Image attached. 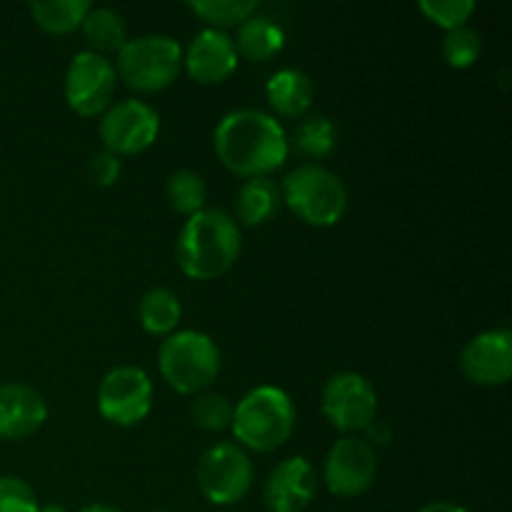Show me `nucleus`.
Returning <instances> with one entry per match:
<instances>
[{
	"mask_svg": "<svg viewBox=\"0 0 512 512\" xmlns=\"http://www.w3.org/2000/svg\"><path fill=\"white\" fill-rule=\"evenodd\" d=\"M193 420L198 428L218 433L233 423V405L220 393H200L193 403Z\"/></svg>",
	"mask_w": 512,
	"mask_h": 512,
	"instance_id": "cd10ccee",
	"label": "nucleus"
},
{
	"mask_svg": "<svg viewBox=\"0 0 512 512\" xmlns=\"http://www.w3.org/2000/svg\"><path fill=\"white\" fill-rule=\"evenodd\" d=\"M38 512H68V508H63V505H45V508H38Z\"/></svg>",
	"mask_w": 512,
	"mask_h": 512,
	"instance_id": "473e14b6",
	"label": "nucleus"
},
{
	"mask_svg": "<svg viewBox=\"0 0 512 512\" xmlns=\"http://www.w3.org/2000/svg\"><path fill=\"white\" fill-rule=\"evenodd\" d=\"M378 475V455L375 448L363 438H340L328 450L323 468L325 488L338 498H358L368 493Z\"/></svg>",
	"mask_w": 512,
	"mask_h": 512,
	"instance_id": "f8f14e48",
	"label": "nucleus"
},
{
	"mask_svg": "<svg viewBox=\"0 0 512 512\" xmlns=\"http://www.w3.org/2000/svg\"><path fill=\"white\" fill-rule=\"evenodd\" d=\"M138 318L145 333L168 338L183 318L178 295L170 288H150L138 303Z\"/></svg>",
	"mask_w": 512,
	"mask_h": 512,
	"instance_id": "412c9836",
	"label": "nucleus"
},
{
	"mask_svg": "<svg viewBox=\"0 0 512 512\" xmlns=\"http://www.w3.org/2000/svg\"><path fill=\"white\" fill-rule=\"evenodd\" d=\"M90 178H93V183L100 185V188H110V185L118 183V178H120L118 155L108 153V150H103V153L95 155V158L90 160Z\"/></svg>",
	"mask_w": 512,
	"mask_h": 512,
	"instance_id": "c756f323",
	"label": "nucleus"
},
{
	"mask_svg": "<svg viewBox=\"0 0 512 512\" xmlns=\"http://www.w3.org/2000/svg\"><path fill=\"white\" fill-rule=\"evenodd\" d=\"M38 498L25 480L0 475V512H38Z\"/></svg>",
	"mask_w": 512,
	"mask_h": 512,
	"instance_id": "c85d7f7f",
	"label": "nucleus"
},
{
	"mask_svg": "<svg viewBox=\"0 0 512 512\" xmlns=\"http://www.w3.org/2000/svg\"><path fill=\"white\" fill-rule=\"evenodd\" d=\"M323 415L340 433H363L378 418V395L360 373H338L325 383Z\"/></svg>",
	"mask_w": 512,
	"mask_h": 512,
	"instance_id": "1a4fd4ad",
	"label": "nucleus"
},
{
	"mask_svg": "<svg viewBox=\"0 0 512 512\" xmlns=\"http://www.w3.org/2000/svg\"><path fill=\"white\" fill-rule=\"evenodd\" d=\"M220 163L243 178H268L288 158V135L270 113L240 108L225 115L213 135Z\"/></svg>",
	"mask_w": 512,
	"mask_h": 512,
	"instance_id": "f257e3e1",
	"label": "nucleus"
},
{
	"mask_svg": "<svg viewBox=\"0 0 512 512\" xmlns=\"http://www.w3.org/2000/svg\"><path fill=\"white\" fill-rule=\"evenodd\" d=\"M258 8V0H193L188 3V10H193L203 23L213 25V30L243 25L250 15L258 13Z\"/></svg>",
	"mask_w": 512,
	"mask_h": 512,
	"instance_id": "b1692460",
	"label": "nucleus"
},
{
	"mask_svg": "<svg viewBox=\"0 0 512 512\" xmlns=\"http://www.w3.org/2000/svg\"><path fill=\"white\" fill-rule=\"evenodd\" d=\"M418 8L430 23L450 33L468 25L470 15L475 13V0H420Z\"/></svg>",
	"mask_w": 512,
	"mask_h": 512,
	"instance_id": "bb28decb",
	"label": "nucleus"
},
{
	"mask_svg": "<svg viewBox=\"0 0 512 512\" xmlns=\"http://www.w3.org/2000/svg\"><path fill=\"white\" fill-rule=\"evenodd\" d=\"M160 118L143 100H120L100 120V140L113 155H138L158 140Z\"/></svg>",
	"mask_w": 512,
	"mask_h": 512,
	"instance_id": "9b49d317",
	"label": "nucleus"
},
{
	"mask_svg": "<svg viewBox=\"0 0 512 512\" xmlns=\"http://www.w3.org/2000/svg\"><path fill=\"white\" fill-rule=\"evenodd\" d=\"M45 420H48V403L38 390L25 383L0 385V438H30L43 428Z\"/></svg>",
	"mask_w": 512,
	"mask_h": 512,
	"instance_id": "dca6fc26",
	"label": "nucleus"
},
{
	"mask_svg": "<svg viewBox=\"0 0 512 512\" xmlns=\"http://www.w3.org/2000/svg\"><path fill=\"white\" fill-rule=\"evenodd\" d=\"M280 198L290 213L315 228H330L348 213V188L323 165H300L283 180Z\"/></svg>",
	"mask_w": 512,
	"mask_h": 512,
	"instance_id": "39448f33",
	"label": "nucleus"
},
{
	"mask_svg": "<svg viewBox=\"0 0 512 512\" xmlns=\"http://www.w3.org/2000/svg\"><path fill=\"white\" fill-rule=\"evenodd\" d=\"M168 193V203L175 213L180 215H195L205 210V200H208V185H205L203 175L195 170H175L165 185Z\"/></svg>",
	"mask_w": 512,
	"mask_h": 512,
	"instance_id": "5701e85b",
	"label": "nucleus"
},
{
	"mask_svg": "<svg viewBox=\"0 0 512 512\" xmlns=\"http://www.w3.org/2000/svg\"><path fill=\"white\" fill-rule=\"evenodd\" d=\"M115 73L128 88L158 93L168 88L183 68V48L170 35H140L118 50Z\"/></svg>",
	"mask_w": 512,
	"mask_h": 512,
	"instance_id": "423d86ee",
	"label": "nucleus"
},
{
	"mask_svg": "<svg viewBox=\"0 0 512 512\" xmlns=\"http://www.w3.org/2000/svg\"><path fill=\"white\" fill-rule=\"evenodd\" d=\"M460 370L475 385L498 388L512 378V335L495 328L475 335L460 353Z\"/></svg>",
	"mask_w": 512,
	"mask_h": 512,
	"instance_id": "ddd939ff",
	"label": "nucleus"
},
{
	"mask_svg": "<svg viewBox=\"0 0 512 512\" xmlns=\"http://www.w3.org/2000/svg\"><path fill=\"white\" fill-rule=\"evenodd\" d=\"M255 470L240 445L218 443L198 463V488L213 505H235L253 488Z\"/></svg>",
	"mask_w": 512,
	"mask_h": 512,
	"instance_id": "0eeeda50",
	"label": "nucleus"
},
{
	"mask_svg": "<svg viewBox=\"0 0 512 512\" xmlns=\"http://www.w3.org/2000/svg\"><path fill=\"white\" fill-rule=\"evenodd\" d=\"M80 512H123L118 508H113V505H103V503H95V505H88V508H83Z\"/></svg>",
	"mask_w": 512,
	"mask_h": 512,
	"instance_id": "2f4dec72",
	"label": "nucleus"
},
{
	"mask_svg": "<svg viewBox=\"0 0 512 512\" xmlns=\"http://www.w3.org/2000/svg\"><path fill=\"white\" fill-rule=\"evenodd\" d=\"M238 50L225 30H203L190 40L183 53V68L200 85H218L238 68Z\"/></svg>",
	"mask_w": 512,
	"mask_h": 512,
	"instance_id": "4468645a",
	"label": "nucleus"
},
{
	"mask_svg": "<svg viewBox=\"0 0 512 512\" xmlns=\"http://www.w3.org/2000/svg\"><path fill=\"white\" fill-rule=\"evenodd\" d=\"M83 35L90 45V53H118L128 43V23L113 8H90L83 20Z\"/></svg>",
	"mask_w": 512,
	"mask_h": 512,
	"instance_id": "aec40b11",
	"label": "nucleus"
},
{
	"mask_svg": "<svg viewBox=\"0 0 512 512\" xmlns=\"http://www.w3.org/2000/svg\"><path fill=\"white\" fill-rule=\"evenodd\" d=\"M335 138H338V130H335L333 120L325 115H308L295 130L293 143L308 158H325L333 153Z\"/></svg>",
	"mask_w": 512,
	"mask_h": 512,
	"instance_id": "393cba45",
	"label": "nucleus"
},
{
	"mask_svg": "<svg viewBox=\"0 0 512 512\" xmlns=\"http://www.w3.org/2000/svg\"><path fill=\"white\" fill-rule=\"evenodd\" d=\"M115 88H118V73L105 55L83 50L70 60L65 70V100L83 118L105 113Z\"/></svg>",
	"mask_w": 512,
	"mask_h": 512,
	"instance_id": "9d476101",
	"label": "nucleus"
},
{
	"mask_svg": "<svg viewBox=\"0 0 512 512\" xmlns=\"http://www.w3.org/2000/svg\"><path fill=\"white\" fill-rule=\"evenodd\" d=\"M483 55V35L470 25L458 30H450L443 38V58L450 68H473Z\"/></svg>",
	"mask_w": 512,
	"mask_h": 512,
	"instance_id": "a878e982",
	"label": "nucleus"
},
{
	"mask_svg": "<svg viewBox=\"0 0 512 512\" xmlns=\"http://www.w3.org/2000/svg\"><path fill=\"white\" fill-rule=\"evenodd\" d=\"M280 188L270 178H248L240 185L235 195V223H243L248 228L263 225L278 213Z\"/></svg>",
	"mask_w": 512,
	"mask_h": 512,
	"instance_id": "6ab92c4d",
	"label": "nucleus"
},
{
	"mask_svg": "<svg viewBox=\"0 0 512 512\" xmlns=\"http://www.w3.org/2000/svg\"><path fill=\"white\" fill-rule=\"evenodd\" d=\"M243 238L225 210L205 208L190 215L175 240L178 268L193 280H215L228 273L238 260Z\"/></svg>",
	"mask_w": 512,
	"mask_h": 512,
	"instance_id": "f03ea898",
	"label": "nucleus"
},
{
	"mask_svg": "<svg viewBox=\"0 0 512 512\" xmlns=\"http://www.w3.org/2000/svg\"><path fill=\"white\" fill-rule=\"evenodd\" d=\"M233 435L243 448L273 453L295 430V405L285 390L260 385L233 408Z\"/></svg>",
	"mask_w": 512,
	"mask_h": 512,
	"instance_id": "7ed1b4c3",
	"label": "nucleus"
},
{
	"mask_svg": "<svg viewBox=\"0 0 512 512\" xmlns=\"http://www.w3.org/2000/svg\"><path fill=\"white\" fill-rule=\"evenodd\" d=\"M90 8L93 5L88 0H48V3H30V15L45 33L68 35L83 25Z\"/></svg>",
	"mask_w": 512,
	"mask_h": 512,
	"instance_id": "4be33fe9",
	"label": "nucleus"
},
{
	"mask_svg": "<svg viewBox=\"0 0 512 512\" xmlns=\"http://www.w3.org/2000/svg\"><path fill=\"white\" fill-rule=\"evenodd\" d=\"M220 350L210 335L200 330H180L160 345L158 368L165 383L180 395H200L218 380Z\"/></svg>",
	"mask_w": 512,
	"mask_h": 512,
	"instance_id": "20e7f679",
	"label": "nucleus"
},
{
	"mask_svg": "<svg viewBox=\"0 0 512 512\" xmlns=\"http://www.w3.org/2000/svg\"><path fill=\"white\" fill-rule=\"evenodd\" d=\"M265 95L268 103L280 118H303L313 105V80L303 73V70L285 68L270 75L268 85H265Z\"/></svg>",
	"mask_w": 512,
	"mask_h": 512,
	"instance_id": "f3484780",
	"label": "nucleus"
},
{
	"mask_svg": "<svg viewBox=\"0 0 512 512\" xmlns=\"http://www.w3.org/2000/svg\"><path fill=\"white\" fill-rule=\"evenodd\" d=\"M155 512H168V510H155Z\"/></svg>",
	"mask_w": 512,
	"mask_h": 512,
	"instance_id": "72a5a7b5",
	"label": "nucleus"
},
{
	"mask_svg": "<svg viewBox=\"0 0 512 512\" xmlns=\"http://www.w3.org/2000/svg\"><path fill=\"white\" fill-rule=\"evenodd\" d=\"M318 475L305 458H285L270 470L263 498L270 512H303L313 503Z\"/></svg>",
	"mask_w": 512,
	"mask_h": 512,
	"instance_id": "2eb2a0df",
	"label": "nucleus"
},
{
	"mask_svg": "<svg viewBox=\"0 0 512 512\" xmlns=\"http://www.w3.org/2000/svg\"><path fill=\"white\" fill-rule=\"evenodd\" d=\"M153 408V380L135 365H120L105 373L98 388V410L108 423L133 428Z\"/></svg>",
	"mask_w": 512,
	"mask_h": 512,
	"instance_id": "6e6552de",
	"label": "nucleus"
},
{
	"mask_svg": "<svg viewBox=\"0 0 512 512\" xmlns=\"http://www.w3.org/2000/svg\"><path fill=\"white\" fill-rule=\"evenodd\" d=\"M418 512H468V510L460 508V505H453V503H430V505H425V508H420Z\"/></svg>",
	"mask_w": 512,
	"mask_h": 512,
	"instance_id": "7c9ffc66",
	"label": "nucleus"
},
{
	"mask_svg": "<svg viewBox=\"0 0 512 512\" xmlns=\"http://www.w3.org/2000/svg\"><path fill=\"white\" fill-rule=\"evenodd\" d=\"M238 55L253 63H268L283 50L285 33L268 15H250L243 25H238V38L233 40Z\"/></svg>",
	"mask_w": 512,
	"mask_h": 512,
	"instance_id": "a211bd4d",
	"label": "nucleus"
}]
</instances>
